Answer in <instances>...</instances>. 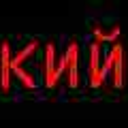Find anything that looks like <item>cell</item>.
<instances>
[{
    "mask_svg": "<svg viewBox=\"0 0 128 128\" xmlns=\"http://www.w3.org/2000/svg\"><path fill=\"white\" fill-rule=\"evenodd\" d=\"M38 51H41L38 41H30L11 58V73L26 90H36V73L38 70L43 73V60L38 62Z\"/></svg>",
    "mask_w": 128,
    "mask_h": 128,
    "instance_id": "1",
    "label": "cell"
},
{
    "mask_svg": "<svg viewBox=\"0 0 128 128\" xmlns=\"http://www.w3.org/2000/svg\"><path fill=\"white\" fill-rule=\"evenodd\" d=\"M120 34H122L120 28H111V30H105V28H100V26L94 28V41L100 43V45H107V43L113 45V43H118Z\"/></svg>",
    "mask_w": 128,
    "mask_h": 128,
    "instance_id": "7",
    "label": "cell"
},
{
    "mask_svg": "<svg viewBox=\"0 0 128 128\" xmlns=\"http://www.w3.org/2000/svg\"><path fill=\"white\" fill-rule=\"evenodd\" d=\"M64 60H66V79H68L70 88L79 86V45L77 41H70L66 51H64Z\"/></svg>",
    "mask_w": 128,
    "mask_h": 128,
    "instance_id": "5",
    "label": "cell"
},
{
    "mask_svg": "<svg viewBox=\"0 0 128 128\" xmlns=\"http://www.w3.org/2000/svg\"><path fill=\"white\" fill-rule=\"evenodd\" d=\"M109 62H111V81H113V88H124V79H126V54H124V47L120 41L109 47Z\"/></svg>",
    "mask_w": 128,
    "mask_h": 128,
    "instance_id": "4",
    "label": "cell"
},
{
    "mask_svg": "<svg viewBox=\"0 0 128 128\" xmlns=\"http://www.w3.org/2000/svg\"><path fill=\"white\" fill-rule=\"evenodd\" d=\"M11 58H13L11 43L2 41V45H0V90L2 92L11 90V77H13V73H11Z\"/></svg>",
    "mask_w": 128,
    "mask_h": 128,
    "instance_id": "6",
    "label": "cell"
},
{
    "mask_svg": "<svg viewBox=\"0 0 128 128\" xmlns=\"http://www.w3.org/2000/svg\"><path fill=\"white\" fill-rule=\"evenodd\" d=\"M88 75H90V86L100 88L107 79L111 77V62H109V49H102L100 43H92L90 47V66H88Z\"/></svg>",
    "mask_w": 128,
    "mask_h": 128,
    "instance_id": "2",
    "label": "cell"
},
{
    "mask_svg": "<svg viewBox=\"0 0 128 128\" xmlns=\"http://www.w3.org/2000/svg\"><path fill=\"white\" fill-rule=\"evenodd\" d=\"M62 75H66V60L64 54L58 56L56 45L49 43L45 47V56H43V77H45V86L47 88H56L62 79Z\"/></svg>",
    "mask_w": 128,
    "mask_h": 128,
    "instance_id": "3",
    "label": "cell"
}]
</instances>
